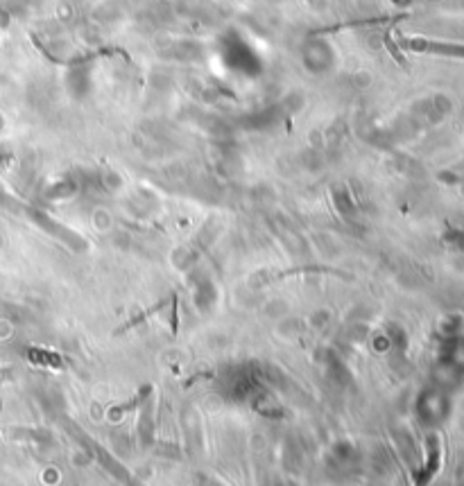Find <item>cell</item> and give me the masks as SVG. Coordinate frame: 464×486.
Listing matches in <instances>:
<instances>
[{
    "instance_id": "6da1fadb",
    "label": "cell",
    "mask_w": 464,
    "mask_h": 486,
    "mask_svg": "<svg viewBox=\"0 0 464 486\" xmlns=\"http://www.w3.org/2000/svg\"><path fill=\"white\" fill-rule=\"evenodd\" d=\"M401 46L412 50V53L464 59V46L460 44H440V41H431V39H401Z\"/></svg>"
},
{
    "instance_id": "7a4b0ae2",
    "label": "cell",
    "mask_w": 464,
    "mask_h": 486,
    "mask_svg": "<svg viewBox=\"0 0 464 486\" xmlns=\"http://www.w3.org/2000/svg\"><path fill=\"white\" fill-rule=\"evenodd\" d=\"M442 466V448H440V439L437 437H431L428 439V459H426V466L421 468L417 473V486H428V482L433 480L440 471Z\"/></svg>"
},
{
    "instance_id": "3957f363",
    "label": "cell",
    "mask_w": 464,
    "mask_h": 486,
    "mask_svg": "<svg viewBox=\"0 0 464 486\" xmlns=\"http://www.w3.org/2000/svg\"><path fill=\"white\" fill-rule=\"evenodd\" d=\"M28 360L34 362V364H44V366H53V369H62V360H59V355L50 353V351H41V348H30Z\"/></svg>"
},
{
    "instance_id": "277c9868",
    "label": "cell",
    "mask_w": 464,
    "mask_h": 486,
    "mask_svg": "<svg viewBox=\"0 0 464 486\" xmlns=\"http://www.w3.org/2000/svg\"><path fill=\"white\" fill-rule=\"evenodd\" d=\"M462 249H464V246H462Z\"/></svg>"
}]
</instances>
